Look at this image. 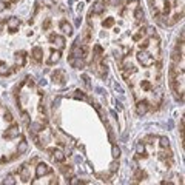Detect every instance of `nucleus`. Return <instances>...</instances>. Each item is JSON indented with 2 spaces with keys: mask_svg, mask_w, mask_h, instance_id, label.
<instances>
[{
  "mask_svg": "<svg viewBox=\"0 0 185 185\" xmlns=\"http://www.w3.org/2000/svg\"><path fill=\"white\" fill-rule=\"evenodd\" d=\"M70 184H83V181H80V179H73V181H70Z\"/></svg>",
  "mask_w": 185,
  "mask_h": 185,
  "instance_id": "obj_36",
  "label": "nucleus"
},
{
  "mask_svg": "<svg viewBox=\"0 0 185 185\" xmlns=\"http://www.w3.org/2000/svg\"><path fill=\"white\" fill-rule=\"evenodd\" d=\"M3 25H5V22H0V33L3 31Z\"/></svg>",
  "mask_w": 185,
  "mask_h": 185,
  "instance_id": "obj_40",
  "label": "nucleus"
},
{
  "mask_svg": "<svg viewBox=\"0 0 185 185\" xmlns=\"http://www.w3.org/2000/svg\"><path fill=\"white\" fill-rule=\"evenodd\" d=\"M148 102L147 100H142V102H138V105H136V111H138L139 116H143V114H147V111H148Z\"/></svg>",
  "mask_w": 185,
  "mask_h": 185,
  "instance_id": "obj_7",
  "label": "nucleus"
},
{
  "mask_svg": "<svg viewBox=\"0 0 185 185\" xmlns=\"http://www.w3.org/2000/svg\"><path fill=\"white\" fill-rule=\"evenodd\" d=\"M117 170H119V162H113V164L110 165V171L114 173V171H117Z\"/></svg>",
  "mask_w": 185,
  "mask_h": 185,
  "instance_id": "obj_29",
  "label": "nucleus"
},
{
  "mask_svg": "<svg viewBox=\"0 0 185 185\" xmlns=\"http://www.w3.org/2000/svg\"><path fill=\"white\" fill-rule=\"evenodd\" d=\"M111 153H113V157H114V159H119V156H120V148H119V147H116V145H113Z\"/></svg>",
  "mask_w": 185,
  "mask_h": 185,
  "instance_id": "obj_22",
  "label": "nucleus"
},
{
  "mask_svg": "<svg viewBox=\"0 0 185 185\" xmlns=\"http://www.w3.org/2000/svg\"><path fill=\"white\" fill-rule=\"evenodd\" d=\"M138 59L143 66H151V65L154 63V59H153V57L150 56V52H147V51H140L138 54Z\"/></svg>",
  "mask_w": 185,
  "mask_h": 185,
  "instance_id": "obj_1",
  "label": "nucleus"
},
{
  "mask_svg": "<svg viewBox=\"0 0 185 185\" xmlns=\"http://www.w3.org/2000/svg\"><path fill=\"white\" fill-rule=\"evenodd\" d=\"M43 3H46V5H49V6H52V2H51V0H43Z\"/></svg>",
  "mask_w": 185,
  "mask_h": 185,
  "instance_id": "obj_38",
  "label": "nucleus"
},
{
  "mask_svg": "<svg viewBox=\"0 0 185 185\" xmlns=\"http://www.w3.org/2000/svg\"><path fill=\"white\" fill-rule=\"evenodd\" d=\"M134 17H136L138 22L143 20V11H142V8H136V11H134Z\"/></svg>",
  "mask_w": 185,
  "mask_h": 185,
  "instance_id": "obj_19",
  "label": "nucleus"
},
{
  "mask_svg": "<svg viewBox=\"0 0 185 185\" xmlns=\"http://www.w3.org/2000/svg\"><path fill=\"white\" fill-rule=\"evenodd\" d=\"M3 117H5V120H6V122H9V124L14 120V117H12V114H11L9 111H5V116H3Z\"/></svg>",
  "mask_w": 185,
  "mask_h": 185,
  "instance_id": "obj_28",
  "label": "nucleus"
},
{
  "mask_svg": "<svg viewBox=\"0 0 185 185\" xmlns=\"http://www.w3.org/2000/svg\"><path fill=\"white\" fill-rule=\"evenodd\" d=\"M31 56L36 62H42V56H43V49L40 46H34L33 51H31Z\"/></svg>",
  "mask_w": 185,
  "mask_h": 185,
  "instance_id": "obj_10",
  "label": "nucleus"
},
{
  "mask_svg": "<svg viewBox=\"0 0 185 185\" xmlns=\"http://www.w3.org/2000/svg\"><path fill=\"white\" fill-rule=\"evenodd\" d=\"M147 34H148V36H154V34H156V29H154L153 26H148V28H147Z\"/></svg>",
  "mask_w": 185,
  "mask_h": 185,
  "instance_id": "obj_32",
  "label": "nucleus"
},
{
  "mask_svg": "<svg viewBox=\"0 0 185 185\" xmlns=\"http://www.w3.org/2000/svg\"><path fill=\"white\" fill-rule=\"evenodd\" d=\"M19 134H20L19 125H11V127L6 130V133L3 134V138H5V139H14V138H17Z\"/></svg>",
  "mask_w": 185,
  "mask_h": 185,
  "instance_id": "obj_3",
  "label": "nucleus"
},
{
  "mask_svg": "<svg viewBox=\"0 0 185 185\" xmlns=\"http://www.w3.org/2000/svg\"><path fill=\"white\" fill-rule=\"evenodd\" d=\"M103 28H111L113 25H114V20L113 19H106V20H103Z\"/></svg>",
  "mask_w": 185,
  "mask_h": 185,
  "instance_id": "obj_25",
  "label": "nucleus"
},
{
  "mask_svg": "<svg viewBox=\"0 0 185 185\" xmlns=\"http://www.w3.org/2000/svg\"><path fill=\"white\" fill-rule=\"evenodd\" d=\"M28 128H29V133L36 134V133H39V131L43 130V125L40 122H31V124H28Z\"/></svg>",
  "mask_w": 185,
  "mask_h": 185,
  "instance_id": "obj_11",
  "label": "nucleus"
},
{
  "mask_svg": "<svg viewBox=\"0 0 185 185\" xmlns=\"http://www.w3.org/2000/svg\"><path fill=\"white\" fill-rule=\"evenodd\" d=\"M2 63H3V62H0V65H2Z\"/></svg>",
  "mask_w": 185,
  "mask_h": 185,
  "instance_id": "obj_41",
  "label": "nucleus"
},
{
  "mask_svg": "<svg viewBox=\"0 0 185 185\" xmlns=\"http://www.w3.org/2000/svg\"><path fill=\"white\" fill-rule=\"evenodd\" d=\"M68 62H70V65L73 66V68H76V70H82L83 66H85V62H83V59L82 57H70L68 59Z\"/></svg>",
  "mask_w": 185,
  "mask_h": 185,
  "instance_id": "obj_4",
  "label": "nucleus"
},
{
  "mask_svg": "<svg viewBox=\"0 0 185 185\" xmlns=\"http://www.w3.org/2000/svg\"><path fill=\"white\" fill-rule=\"evenodd\" d=\"M52 82L57 85H63L65 83V73L62 70H57L52 73Z\"/></svg>",
  "mask_w": 185,
  "mask_h": 185,
  "instance_id": "obj_6",
  "label": "nucleus"
},
{
  "mask_svg": "<svg viewBox=\"0 0 185 185\" xmlns=\"http://www.w3.org/2000/svg\"><path fill=\"white\" fill-rule=\"evenodd\" d=\"M102 52H103L102 46H100V45H94V54H92V56H94V59H96V60L102 56Z\"/></svg>",
  "mask_w": 185,
  "mask_h": 185,
  "instance_id": "obj_17",
  "label": "nucleus"
},
{
  "mask_svg": "<svg viewBox=\"0 0 185 185\" xmlns=\"http://www.w3.org/2000/svg\"><path fill=\"white\" fill-rule=\"evenodd\" d=\"M19 25H20V19H17V17H9L8 22H6V26L9 28V33H16Z\"/></svg>",
  "mask_w": 185,
  "mask_h": 185,
  "instance_id": "obj_5",
  "label": "nucleus"
},
{
  "mask_svg": "<svg viewBox=\"0 0 185 185\" xmlns=\"http://www.w3.org/2000/svg\"><path fill=\"white\" fill-rule=\"evenodd\" d=\"M60 56H62L60 51H52V52H51V57L48 59V63H51V65H52V63H57V62L60 60Z\"/></svg>",
  "mask_w": 185,
  "mask_h": 185,
  "instance_id": "obj_15",
  "label": "nucleus"
},
{
  "mask_svg": "<svg viewBox=\"0 0 185 185\" xmlns=\"http://www.w3.org/2000/svg\"><path fill=\"white\" fill-rule=\"evenodd\" d=\"M22 120H23V124H26V125L29 124V116H28V113H23V114H22Z\"/></svg>",
  "mask_w": 185,
  "mask_h": 185,
  "instance_id": "obj_31",
  "label": "nucleus"
},
{
  "mask_svg": "<svg viewBox=\"0 0 185 185\" xmlns=\"http://www.w3.org/2000/svg\"><path fill=\"white\" fill-rule=\"evenodd\" d=\"M159 143H160V147H162V148H168V147H170V139L164 136V138L159 139Z\"/></svg>",
  "mask_w": 185,
  "mask_h": 185,
  "instance_id": "obj_20",
  "label": "nucleus"
},
{
  "mask_svg": "<svg viewBox=\"0 0 185 185\" xmlns=\"http://www.w3.org/2000/svg\"><path fill=\"white\" fill-rule=\"evenodd\" d=\"M148 48V42L145 40V42H140V49H147Z\"/></svg>",
  "mask_w": 185,
  "mask_h": 185,
  "instance_id": "obj_37",
  "label": "nucleus"
},
{
  "mask_svg": "<svg viewBox=\"0 0 185 185\" xmlns=\"http://www.w3.org/2000/svg\"><path fill=\"white\" fill-rule=\"evenodd\" d=\"M82 80H83V83H85V87H87V88H91V83H90V77H88L87 74H83V76H82Z\"/></svg>",
  "mask_w": 185,
  "mask_h": 185,
  "instance_id": "obj_27",
  "label": "nucleus"
},
{
  "mask_svg": "<svg viewBox=\"0 0 185 185\" xmlns=\"http://www.w3.org/2000/svg\"><path fill=\"white\" fill-rule=\"evenodd\" d=\"M103 5H105L103 2H97V3H94L91 12H90V16H92V14H102V12L105 11V6H103Z\"/></svg>",
  "mask_w": 185,
  "mask_h": 185,
  "instance_id": "obj_12",
  "label": "nucleus"
},
{
  "mask_svg": "<svg viewBox=\"0 0 185 185\" xmlns=\"http://www.w3.org/2000/svg\"><path fill=\"white\" fill-rule=\"evenodd\" d=\"M25 60H26V54H25L23 51H20V52L16 54V63H17L19 66H23V65H25Z\"/></svg>",
  "mask_w": 185,
  "mask_h": 185,
  "instance_id": "obj_14",
  "label": "nucleus"
},
{
  "mask_svg": "<svg viewBox=\"0 0 185 185\" xmlns=\"http://www.w3.org/2000/svg\"><path fill=\"white\" fill-rule=\"evenodd\" d=\"M5 8H9V5H8V3H5V2H0V12H2Z\"/></svg>",
  "mask_w": 185,
  "mask_h": 185,
  "instance_id": "obj_34",
  "label": "nucleus"
},
{
  "mask_svg": "<svg viewBox=\"0 0 185 185\" xmlns=\"http://www.w3.org/2000/svg\"><path fill=\"white\" fill-rule=\"evenodd\" d=\"M51 171H52V168H51L49 165L43 164V162L37 164V167H36V176H37V178H42V176H45V174H49Z\"/></svg>",
  "mask_w": 185,
  "mask_h": 185,
  "instance_id": "obj_2",
  "label": "nucleus"
},
{
  "mask_svg": "<svg viewBox=\"0 0 185 185\" xmlns=\"http://www.w3.org/2000/svg\"><path fill=\"white\" fill-rule=\"evenodd\" d=\"M52 159L56 160V162H65V159H66V156H65V153L63 151H59V150H52Z\"/></svg>",
  "mask_w": 185,
  "mask_h": 185,
  "instance_id": "obj_13",
  "label": "nucleus"
},
{
  "mask_svg": "<svg viewBox=\"0 0 185 185\" xmlns=\"http://www.w3.org/2000/svg\"><path fill=\"white\" fill-rule=\"evenodd\" d=\"M103 3H106V5H110V6H117V5L120 3V0H105Z\"/></svg>",
  "mask_w": 185,
  "mask_h": 185,
  "instance_id": "obj_30",
  "label": "nucleus"
},
{
  "mask_svg": "<svg viewBox=\"0 0 185 185\" xmlns=\"http://www.w3.org/2000/svg\"><path fill=\"white\" fill-rule=\"evenodd\" d=\"M3 184H5V185H14V184H16V179H14L12 176H8V178H5Z\"/></svg>",
  "mask_w": 185,
  "mask_h": 185,
  "instance_id": "obj_26",
  "label": "nucleus"
},
{
  "mask_svg": "<svg viewBox=\"0 0 185 185\" xmlns=\"http://www.w3.org/2000/svg\"><path fill=\"white\" fill-rule=\"evenodd\" d=\"M49 42H51L52 45H57L59 48H63V45H65V39H63L62 36H56V34H51Z\"/></svg>",
  "mask_w": 185,
  "mask_h": 185,
  "instance_id": "obj_9",
  "label": "nucleus"
},
{
  "mask_svg": "<svg viewBox=\"0 0 185 185\" xmlns=\"http://www.w3.org/2000/svg\"><path fill=\"white\" fill-rule=\"evenodd\" d=\"M49 25H51V20H49V19H46L45 23H43V29H48V28H49Z\"/></svg>",
  "mask_w": 185,
  "mask_h": 185,
  "instance_id": "obj_35",
  "label": "nucleus"
},
{
  "mask_svg": "<svg viewBox=\"0 0 185 185\" xmlns=\"http://www.w3.org/2000/svg\"><path fill=\"white\" fill-rule=\"evenodd\" d=\"M74 97H76V99H80V100H85V99H87L85 92H83V91H80V90L74 91Z\"/></svg>",
  "mask_w": 185,
  "mask_h": 185,
  "instance_id": "obj_24",
  "label": "nucleus"
},
{
  "mask_svg": "<svg viewBox=\"0 0 185 185\" xmlns=\"http://www.w3.org/2000/svg\"><path fill=\"white\" fill-rule=\"evenodd\" d=\"M136 153H138L139 156H143L145 154V147H143L142 142H139L138 145H136Z\"/></svg>",
  "mask_w": 185,
  "mask_h": 185,
  "instance_id": "obj_21",
  "label": "nucleus"
},
{
  "mask_svg": "<svg viewBox=\"0 0 185 185\" xmlns=\"http://www.w3.org/2000/svg\"><path fill=\"white\" fill-rule=\"evenodd\" d=\"M60 171H62L65 176H68V174H71V167H70V165H62V167H60Z\"/></svg>",
  "mask_w": 185,
  "mask_h": 185,
  "instance_id": "obj_23",
  "label": "nucleus"
},
{
  "mask_svg": "<svg viewBox=\"0 0 185 185\" xmlns=\"http://www.w3.org/2000/svg\"><path fill=\"white\" fill-rule=\"evenodd\" d=\"M82 8H83V5H82V3H79V5H77V9H79V11H82Z\"/></svg>",
  "mask_w": 185,
  "mask_h": 185,
  "instance_id": "obj_39",
  "label": "nucleus"
},
{
  "mask_svg": "<svg viewBox=\"0 0 185 185\" xmlns=\"http://www.w3.org/2000/svg\"><path fill=\"white\" fill-rule=\"evenodd\" d=\"M142 88H143V90H151V85H150V82L143 80V82H142Z\"/></svg>",
  "mask_w": 185,
  "mask_h": 185,
  "instance_id": "obj_33",
  "label": "nucleus"
},
{
  "mask_svg": "<svg viewBox=\"0 0 185 185\" xmlns=\"http://www.w3.org/2000/svg\"><path fill=\"white\" fill-rule=\"evenodd\" d=\"M8 74H11L9 66H6L5 63H2V65H0V76H8Z\"/></svg>",
  "mask_w": 185,
  "mask_h": 185,
  "instance_id": "obj_18",
  "label": "nucleus"
},
{
  "mask_svg": "<svg viewBox=\"0 0 185 185\" xmlns=\"http://www.w3.org/2000/svg\"><path fill=\"white\" fill-rule=\"evenodd\" d=\"M26 150H28V143H26L25 140H22V142L19 143V147H17V153H19V156L23 154V153H26Z\"/></svg>",
  "mask_w": 185,
  "mask_h": 185,
  "instance_id": "obj_16",
  "label": "nucleus"
},
{
  "mask_svg": "<svg viewBox=\"0 0 185 185\" xmlns=\"http://www.w3.org/2000/svg\"><path fill=\"white\" fill-rule=\"evenodd\" d=\"M59 26H60V29H62L65 34H68V36L73 34V25H71L68 20H62V22L59 23Z\"/></svg>",
  "mask_w": 185,
  "mask_h": 185,
  "instance_id": "obj_8",
  "label": "nucleus"
}]
</instances>
